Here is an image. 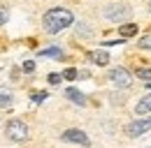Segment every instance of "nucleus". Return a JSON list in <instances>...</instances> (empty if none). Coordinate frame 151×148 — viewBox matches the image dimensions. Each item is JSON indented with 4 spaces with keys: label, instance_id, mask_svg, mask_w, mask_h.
Segmentation results:
<instances>
[{
    "label": "nucleus",
    "instance_id": "nucleus-1",
    "mask_svg": "<svg viewBox=\"0 0 151 148\" xmlns=\"http://www.w3.org/2000/svg\"><path fill=\"white\" fill-rule=\"evenodd\" d=\"M72 23H75V16H72V12L65 9V7H54V9H49V12L42 16V26H44V30L51 33V35H56V33H60V30H65V28L72 26Z\"/></svg>",
    "mask_w": 151,
    "mask_h": 148
},
{
    "label": "nucleus",
    "instance_id": "nucleus-2",
    "mask_svg": "<svg viewBox=\"0 0 151 148\" xmlns=\"http://www.w3.org/2000/svg\"><path fill=\"white\" fill-rule=\"evenodd\" d=\"M102 16L107 21H128L130 18V7L126 2H114L102 9Z\"/></svg>",
    "mask_w": 151,
    "mask_h": 148
},
{
    "label": "nucleus",
    "instance_id": "nucleus-3",
    "mask_svg": "<svg viewBox=\"0 0 151 148\" xmlns=\"http://www.w3.org/2000/svg\"><path fill=\"white\" fill-rule=\"evenodd\" d=\"M5 132H7V137H9L12 141H26V139H28V125H26L23 120H19V118H12V120L7 123Z\"/></svg>",
    "mask_w": 151,
    "mask_h": 148
},
{
    "label": "nucleus",
    "instance_id": "nucleus-4",
    "mask_svg": "<svg viewBox=\"0 0 151 148\" xmlns=\"http://www.w3.org/2000/svg\"><path fill=\"white\" fill-rule=\"evenodd\" d=\"M109 79H112L114 86H119V88H130L132 86V76L126 67H114L109 72Z\"/></svg>",
    "mask_w": 151,
    "mask_h": 148
},
{
    "label": "nucleus",
    "instance_id": "nucleus-5",
    "mask_svg": "<svg viewBox=\"0 0 151 148\" xmlns=\"http://www.w3.org/2000/svg\"><path fill=\"white\" fill-rule=\"evenodd\" d=\"M149 130H151V116H147V118H137L135 123H130L126 132H128L130 139H137L139 134H144V132H149Z\"/></svg>",
    "mask_w": 151,
    "mask_h": 148
},
{
    "label": "nucleus",
    "instance_id": "nucleus-6",
    "mask_svg": "<svg viewBox=\"0 0 151 148\" xmlns=\"http://www.w3.org/2000/svg\"><path fill=\"white\" fill-rule=\"evenodd\" d=\"M60 139H63V141H72V144H81V146H88V137H86L81 130H77V127L65 130V132L60 134Z\"/></svg>",
    "mask_w": 151,
    "mask_h": 148
},
{
    "label": "nucleus",
    "instance_id": "nucleus-7",
    "mask_svg": "<svg viewBox=\"0 0 151 148\" xmlns=\"http://www.w3.org/2000/svg\"><path fill=\"white\" fill-rule=\"evenodd\" d=\"M88 58L93 60L95 65L105 67V65H109V58H112V56L107 53V51H91V53H88Z\"/></svg>",
    "mask_w": 151,
    "mask_h": 148
},
{
    "label": "nucleus",
    "instance_id": "nucleus-8",
    "mask_svg": "<svg viewBox=\"0 0 151 148\" xmlns=\"http://www.w3.org/2000/svg\"><path fill=\"white\" fill-rule=\"evenodd\" d=\"M12 100H14V92L9 90L7 86H0V109L9 107V104H12Z\"/></svg>",
    "mask_w": 151,
    "mask_h": 148
},
{
    "label": "nucleus",
    "instance_id": "nucleus-9",
    "mask_svg": "<svg viewBox=\"0 0 151 148\" xmlns=\"http://www.w3.org/2000/svg\"><path fill=\"white\" fill-rule=\"evenodd\" d=\"M135 111L142 116V113H151V92H147L139 102H137V107H135Z\"/></svg>",
    "mask_w": 151,
    "mask_h": 148
},
{
    "label": "nucleus",
    "instance_id": "nucleus-10",
    "mask_svg": "<svg viewBox=\"0 0 151 148\" xmlns=\"http://www.w3.org/2000/svg\"><path fill=\"white\" fill-rule=\"evenodd\" d=\"M65 97H68L70 102H75V104H81V107L86 104V97L77 90V88H68V90H65Z\"/></svg>",
    "mask_w": 151,
    "mask_h": 148
},
{
    "label": "nucleus",
    "instance_id": "nucleus-11",
    "mask_svg": "<svg viewBox=\"0 0 151 148\" xmlns=\"http://www.w3.org/2000/svg\"><path fill=\"white\" fill-rule=\"evenodd\" d=\"M42 58H54V60H63V51L58 49V46H49V49H42L40 51Z\"/></svg>",
    "mask_w": 151,
    "mask_h": 148
},
{
    "label": "nucleus",
    "instance_id": "nucleus-12",
    "mask_svg": "<svg viewBox=\"0 0 151 148\" xmlns=\"http://www.w3.org/2000/svg\"><path fill=\"white\" fill-rule=\"evenodd\" d=\"M119 33H121V37H132V35H137V26L135 23H123L119 28Z\"/></svg>",
    "mask_w": 151,
    "mask_h": 148
},
{
    "label": "nucleus",
    "instance_id": "nucleus-13",
    "mask_svg": "<svg viewBox=\"0 0 151 148\" xmlns=\"http://www.w3.org/2000/svg\"><path fill=\"white\" fill-rule=\"evenodd\" d=\"M137 76H139L142 81L149 83V81H151V67H139V70H137Z\"/></svg>",
    "mask_w": 151,
    "mask_h": 148
},
{
    "label": "nucleus",
    "instance_id": "nucleus-14",
    "mask_svg": "<svg viewBox=\"0 0 151 148\" xmlns=\"http://www.w3.org/2000/svg\"><path fill=\"white\" fill-rule=\"evenodd\" d=\"M137 44H139V49H149L151 51V35H144L137 39Z\"/></svg>",
    "mask_w": 151,
    "mask_h": 148
},
{
    "label": "nucleus",
    "instance_id": "nucleus-15",
    "mask_svg": "<svg viewBox=\"0 0 151 148\" xmlns=\"http://www.w3.org/2000/svg\"><path fill=\"white\" fill-rule=\"evenodd\" d=\"M63 76H65L68 81H75V79H79V72H77L75 67H68V70L63 72Z\"/></svg>",
    "mask_w": 151,
    "mask_h": 148
},
{
    "label": "nucleus",
    "instance_id": "nucleus-16",
    "mask_svg": "<svg viewBox=\"0 0 151 148\" xmlns=\"http://www.w3.org/2000/svg\"><path fill=\"white\" fill-rule=\"evenodd\" d=\"M77 35H86V37H91V28H88V26H84V23H79V26H77Z\"/></svg>",
    "mask_w": 151,
    "mask_h": 148
},
{
    "label": "nucleus",
    "instance_id": "nucleus-17",
    "mask_svg": "<svg viewBox=\"0 0 151 148\" xmlns=\"http://www.w3.org/2000/svg\"><path fill=\"white\" fill-rule=\"evenodd\" d=\"M47 95H49V92H44V90L33 92V102H44V100H47Z\"/></svg>",
    "mask_w": 151,
    "mask_h": 148
},
{
    "label": "nucleus",
    "instance_id": "nucleus-18",
    "mask_svg": "<svg viewBox=\"0 0 151 148\" xmlns=\"http://www.w3.org/2000/svg\"><path fill=\"white\" fill-rule=\"evenodd\" d=\"M60 79H63V74H56V72L49 74V83H54V86H56V83H60Z\"/></svg>",
    "mask_w": 151,
    "mask_h": 148
},
{
    "label": "nucleus",
    "instance_id": "nucleus-19",
    "mask_svg": "<svg viewBox=\"0 0 151 148\" xmlns=\"http://www.w3.org/2000/svg\"><path fill=\"white\" fill-rule=\"evenodd\" d=\"M23 70H26V72H33V70H35V63H33V60H26V63H23Z\"/></svg>",
    "mask_w": 151,
    "mask_h": 148
},
{
    "label": "nucleus",
    "instance_id": "nucleus-20",
    "mask_svg": "<svg viewBox=\"0 0 151 148\" xmlns=\"http://www.w3.org/2000/svg\"><path fill=\"white\" fill-rule=\"evenodd\" d=\"M5 21H7V9H5V7H0V26H2Z\"/></svg>",
    "mask_w": 151,
    "mask_h": 148
},
{
    "label": "nucleus",
    "instance_id": "nucleus-21",
    "mask_svg": "<svg viewBox=\"0 0 151 148\" xmlns=\"http://www.w3.org/2000/svg\"><path fill=\"white\" fill-rule=\"evenodd\" d=\"M121 42H123V39H107L105 44H107V46H112V44H121Z\"/></svg>",
    "mask_w": 151,
    "mask_h": 148
},
{
    "label": "nucleus",
    "instance_id": "nucleus-22",
    "mask_svg": "<svg viewBox=\"0 0 151 148\" xmlns=\"http://www.w3.org/2000/svg\"><path fill=\"white\" fill-rule=\"evenodd\" d=\"M149 88H151V81H149Z\"/></svg>",
    "mask_w": 151,
    "mask_h": 148
},
{
    "label": "nucleus",
    "instance_id": "nucleus-23",
    "mask_svg": "<svg viewBox=\"0 0 151 148\" xmlns=\"http://www.w3.org/2000/svg\"><path fill=\"white\" fill-rule=\"evenodd\" d=\"M149 9H151V5H149Z\"/></svg>",
    "mask_w": 151,
    "mask_h": 148
}]
</instances>
